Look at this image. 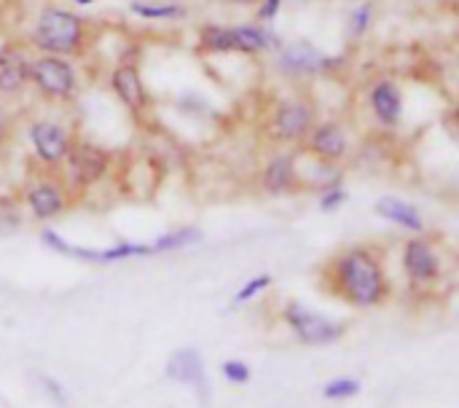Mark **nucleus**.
I'll return each mask as SVG.
<instances>
[{"label": "nucleus", "mask_w": 459, "mask_h": 408, "mask_svg": "<svg viewBox=\"0 0 459 408\" xmlns=\"http://www.w3.org/2000/svg\"><path fill=\"white\" fill-rule=\"evenodd\" d=\"M110 89L118 97V102L132 113H145L151 108V94L143 81V73L132 62H121L110 70Z\"/></svg>", "instance_id": "nucleus-10"}, {"label": "nucleus", "mask_w": 459, "mask_h": 408, "mask_svg": "<svg viewBox=\"0 0 459 408\" xmlns=\"http://www.w3.org/2000/svg\"><path fill=\"white\" fill-rule=\"evenodd\" d=\"M110 164H113V156L102 145L75 140L70 153L62 161L65 186L67 188H89V186H94V183H100L105 178Z\"/></svg>", "instance_id": "nucleus-4"}, {"label": "nucleus", "mask_w": 459, "mask_h": 408, "mask_svg": "<svg viewBox=\"0 0 459 408\" xmlns=\"http://www.w3.org/2000/svg\"><path fill=\"white\" fill-rule=\"evenodd\" d=\"M30 86V56L16 46H0V97H19Z\"/></svg>", "instance_id": "nucleus-15"}, {"label": "nucleus", "mask_w": 459, "mask_h": 408, "mask_svg": "<svg viewBox=\"0 0 459 408\" xmlns=\"http://www.w3.org/2000/svg\"><path fill=\"white\" fill-rule=\"evenodd\" d=\"M307 151L323 164H339L350 153V137L339 121H320L304 137Z\"/></svg>", "instance_id": "nucleus-9"}, {"label": "nucleus", "mask_w": 459, "mask_h": 408, "mask_svg": "<svg viewBox=\"0 0 459 408\" xmlns=\"http://www.w3.org/2000/svg\"><path fill=\"white\" fill-rule=\"evenodd\" d=\"M8 135H11V113H8L5 105L0 102V148L5 145Z\"/></svg>", "instance_id": "nucleus-28"}, {"label": "nucleus", "mask_w": 459, "mask_h": 408, "mask_svg": "<svg viewBox=\"0 0 459 408\" xmlns=\"http://www.w3.org/2000/svg\"><path fill=\"white\" fill-rule=\"evenodd\" d=\"M403 269L406 274L420 282V285H428V282H436L438 274H441V261H438V253L436 247L425 239V237H414L406 242V250H403Z\"/></svg>", "instance_id": "nucleus-14"}, {"label": "nucleus", "mask_w": 459, "mask_h": 408, "mask_svg": "<svg viewBox=\"0 0 459 408\" xmlns=\"http://www.w3.org/2000/svg\"><path fill=\"white\" fill-rule=\"evenodd\" d=\"M129 11L140 19H151V22H172V19H183L186 16V5L178 3H148V0H132Z\"/></svg>", "instance_id": "nucleus-20"}, {"label": "nucleus", "mask_w": 459, "mask_h": 408, "mask_svg": "<svg viewBox=\"0 0 459 408\" xmlns=\"http://www.w3.org/2000/svg\"><path fill=\"white\" fill-rule=\"evenodd\" d=\"M299 183H301V178H299V164H296L293 153H277L261 169V188L269 196L290 194L299 188Z\"/></svg>", "instance_id": "nucleus-16"}, {"label": "nucleus", "mask_w": 459, "mask_h": 408, "mask_svg": "<svg viewBox=\"0 0 459 408\" xmlns=\"http://www.w3.org/2000/svg\"><path fill=\"white\" fill-rule=\"evenodd\" d=\"M234 32V54H264L274 46V32L258 24H231Z\"/></svg>", "instance_id": "nucleus-18"}, {"label": "nucleus", "mask_w": 459, "mask_h": 408, "mask_svg": "<svg viewBox=\"0 0 459 408\" xmlns=\"http://www.w3.org/2000/svg\"><path fill=\"white\" fill-rule=\"evenodd\" d=\"M344 202H347V191H344L342 186H331V188L323 191L320 210H323V213H331V210H339Z\"/></svg>", "instance_id": "nucleus-25"}, {"label": "nucleus", "mask_w": 459, "mask_h": 408, "mask_svg": "<svg viewBox=\"0 0 459 408\" xmlns=\"http://www.w3.org/2000/svg\"><path fill=\"white\" fill-rule=\"evenodd\" d=\"M269 285H272V277H269V274H258V277H253L247 285H242V288L237 291V296H234V304H245V301L255 299V296H258V293H264Z\"/></svg>", "instance_id": "nucleus-24"}, {"label": "nucleus", "mask_w": 459, "mask_h": 408, "mask_svg": "<svg viewBox=\"0 0 459 408\" xmlns=\"http://www.w3.org/2000/svg\"><path fill=\"white\" fill-rule=\"evenodd\" d=\"M282 3H285V0H258V19L266 22V24L274 22V16L280 13Z\"/></svg>", "instance_id": "nucleus-27"}, {"label": "nucleus", "mask_w": 459, "mask_h": 408, "mask_svg": "<svg viewBox=\"0 0 459 408\" xmlns=\"http://www.w3.org/2000/svg\"><path fill=\"white\" fill-rule=\"evenodd\" d=\"M27 137H30V145H32L38 161L51 169L62 167L65 156L70 153V148L75 143L73 132L65 124L51 121V118H32L27 126Z\"/></svg>", "instance_id": "nucleus-5"}, {"label": "nucleus", "mask_w": 459, "mask_h": 408, "mask_svg": "<svg viewBox=\"0 0 459 408\" xmlns=\"http://www.w3.org/2000/svg\"><path fill=\"white\" fill-rule=\"evenodd\" d=\"M377 215H382L385 221L398 223V226L414 231V234H422V229H425V221H422L420 210L411 202H403L398 196H382L377 202Z\"/></svg>", "instance_id": "nucleus-17"}, {"label": "nucleus", "mask_w": 459, "mask_h": 408, "mask_svg": "<svg viewBox=\"0 0 459 408\" xmlns=\"http://www.w3.org/2000/svg\"><path fill=\"white\" fill-rule=\"evenodd\" d=\"M285 323L293 328V334L304 342V344H331L336 342L344 328L328 317H323L315 309H307L301 304H288L285 307Z\"/></svg>", "instance_id": "nucleus-8"}, {"label": "nucleus", "mask_w": 459, "mask_h": 408, "mask_svg": "<svg viewBox=\"0 0 459 408\" xmlns=\"http://www.w3.org/2000/svg\"><path fill=\"white\" fill-rule=\"evenodd\" d=\"M24 202L30 207V213L38 221H51L56 215H62L67 210V191L65 183L56 178H38L27 186L24 191Z\"/></svg>", "instance_id": "nucleus-11"}, {"label": "nucleus", "mask_w": 459, "mask_h": 408, "mask_svg": "<svg viewBox=\"0 0 459 408\" xmlns=\"http://www.w3.org/2000/svg\"><path fill=\"white\" fill-rule=\"evenodd\" d=\"M374 19H377V5L374 3H358L355 8H350L347 13V35L350 38H366V32L374 27Z\"/></svg>", "instance_id": "nucleus-22"}, {"label": "nucleus", "mask_w": 459, "mask_h": 408, "mask_svg": "<svg viewBox=\"0 0 459 408\" xmlns=\"http://www.w3.org/2000/svg\"><path fill=\"white\" fill-rule=\"evenodd\" d=\"M30 46L38 54L81 56L89 46V24L83 16L62 5H43L30 27Z\"/></svg>", "instance_id": "nucleus-2"}, {"label": "nucleus", "mask_w": 459, "mask_h": 408, "mask_svg": "<svg viewBox=\"0 0 459 408\" xmlns=\"http://www.w3.org/2000/svg\"><path fill=\"white\" fill-rule=\"evenodd\" d=\"M315 124H317V110L312 102L304 100H282L269 116L272 137L280 143H304V137Z\"/></svg>", "instance_id": "nucleus-6"}, {"label": "nucleus", "mask_w": 459, "mask_h": 408, "mask_svg": "<svg viewBox=\"0 0 459 408\" xmlns=\"http://www.w3.org/2000/svg\"><path fill=\"white\" fill-rule=\"evenodd\" d=\"M40 385H43V387H46L48 393H54V395H56V404H65V393H62V390H59V387H56L54 382H48L46 377H40Z\"/></svg>", "instance_id": "nucleus-29"}, {"label": "nucleus", "mask_w": 459, "mask_h": 408, "mask_svg": "<svg viewBox=\"0 0 459 408\" xmlns=\"http://www.w3.org/2000/svg\"><path fill=\"white\" fill-rule=\"evenodd\" d=\"M403 89L393 78H379L368 89V108L382 126H398L403 118Z\"/></svg>", "instance_id": "nucleus-13"}, {"label": "nucleus", "mask_w": 459, "mask_h": 408, "mask_svg": "<svg viewBox=\"0 0 459 408\" xmlns=\"http://www.w3.org/2000/svg\"><path fill=\"white\" fill-rule=\"evenodd\" d=\"M336 65H339V59L328 56L309 40H293V43L280 46V51H277V67L285 75H296V78L323 75V73L333 70Z\"/></svg>", "instance_id": "nucleus-7"}, {"label": "nucleus", "mask_w": 459, "mask_h": 408, "mask_svg": "<svg viewBox=\"0 0 459 408\" xmlns=\"http://www.w3.org/2000/svg\"><path fill=\"white\" fill-rule=\"evenodd\" d=\"M234 5H258V0H229Z\"/></svg>", "instance_id": "nucleus-30"}, {"label": "nucleus", "mask_w": 459, "mask_h": 408, "mask_svg": "<svg viewBox=\"0 0 459 408\" xmlns=\"http://www.w3.org/2000/svg\"><path fill=\"white\" fill-rule=\"evenodd\" d=\"M167 377L175 379V382H183V385L194 387V393L199 395V401L202 404H210L212 390H210V379H207V371H204V363H202L199 350H194V347L178 350L169 358V363H167Z\"/></svg>", "instance_id": "nucleus-12"}, {"label": "nucleus", "mask_w": 459, "mask_h": 408, "mask_svg": "<svg viewBox=\"0 0 459 408\" xmlns=\"http://www.w3.org/2000/svg\"><path fill=\"white\" fill-rule=\"evenodd\" d=\"M202 242V231L188 226V229H175L164 237H159L156 242H151V250L153 253H169V250H183L188 245H196Z\"/></svg>", "instance_id": "nucleus-21"}, {"label": "nucleus", "mask_w": 459, "mask_h": 408, "mask_svg": "<svg viewBox=\"0 0 459 408\" xmlns=\"http://www.w3.org/2000/svg\"><path fill=\"white\" fill-rule=\"evenodd\" d=\"M223 377L234 385H245L250 379V369L239 360H229V363H223Z\"/></svg>", "instance_id": "nucleus-26"}, {"label": "nucleus", "mask_w": 459, "mask_h": 408, "mask_svg": "<svg viewBox=\"0 0 459 408\" xmlns=\"http://www.w3.org/2000/svg\"><path fill=\"white\" fill-rule=\"evenodd\" d=\"M325 398L331 401H344V398H352L360 393V382L358 379H333L331 385H325Z\"/></svg>", "instance_id": "nucleus-23"}, {"label": "nucleus", "mask_w": 459, "mask_h": 408, "mask_svg": "<svg viewBox=\"0 0 459 408\" xmlns=\"http://www.w3.org/2000/svg\"><path fill=\"white\" fill-rule=\"evenodd\" d=\"M78 70L70 59L40 54L30 59V86L48 102H73L78 94Z\"/></svg>", "instance_id": "nucleus-3"}, {"label": "nucleus", "mask_w": 459, "mask_h": 408, "mask_svg": "<svg viewBox=\"0 0 459 408\" xmlns=\"http://www.w3.org/2000/svg\"><path fill=\"white\" fill-rule=\"evenodd\" d=\"M328 280L339 299L352 307L371 309L387 299V277L382 261L368 247H350L328 264Z\"/></svg>", "instance_id": "nucleus-1"}, {"label": "nucleus", "mask_w": 459, "mask_h": 408, "mask_svg": "<svg viewBox=\"0 0 459 408\" xmlns=\"http://www.w3.org/2000/svg\"><path fill=\"white\" fill-rule=\"evenodd\" d=\"M75 3H78V5H91L94 0H75Z\"/></svg>", "instance_id": "nucleus-31"}, {"label": "nucleus", "mask_w": 459, "mask_h": 408, "mask_svg": "<svg viewBox=\"0 0 459 408\" xmlns=\"http://www.w3.org/2000/svg\"><path fill=\"white\" fill-rule=\"evenodd\" d=\"M196 46L202 54H234L231 24H202Z\"/></svg>", "instance_id": "nucleus-19"}]
</instances>
